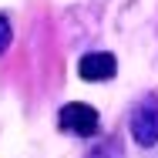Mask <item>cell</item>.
<instances>
[{"label":"cell","instance_id":"277c9868","mask_svg":"<svg viewBox=\"0 0 158 158\" xmlns=\"http://www.w3.org/2000/svg\"><path fill=\"white\" fill-rule=\"evenodd\" d=\"M7 47H10V20L0 14V54H3Z\"/></svg>","mask_w":158,"mask_h":158},{"label":"cell","instance_id":"7a4b0ae2","mask_svg":"<svg viewBox=\"0 0 158 158\" xmlns=\"http://www.w3.org/2000/svg\"><path fill=\"white\" fill-rule=\"evenodd\" d=\"M131 138H135L141 148L158 145V108L152 101L141 104V108H135V114H131Z\"/></svg>","mask_w":158,"mask_h":158},{"label":"cell","instance_id":"6da1fadb","mask_svg":"<svg viewBox=\"0 0 158 158\" xmlns=\"http://www.w3.org/2000/svg\"><path fill=\"white\" fill-rule=\"evenodd\" d=\"M57 125H61L64 131H71V135H77V138H91V135L98 131V111L91 108V104L71 101V104H64V108H61Z\"/></svg>","mask_w":158,"mask_h":158},{"label":"cell","instance_id":"3957f363","mask_svg":"<svg viewBox=\"0 0 158 158\" xmlns=\"http://www.w3.org/2000/svg\"><path fill=\"white\" fill-rule=\"evenodd\" d=\"M114 71H118V61H114V54H108V51L84 54V57L77 61V74H81L84 81H108V77H114Z\"/></svg>","mask_w":158,"mask_h":158}]
</instances>
